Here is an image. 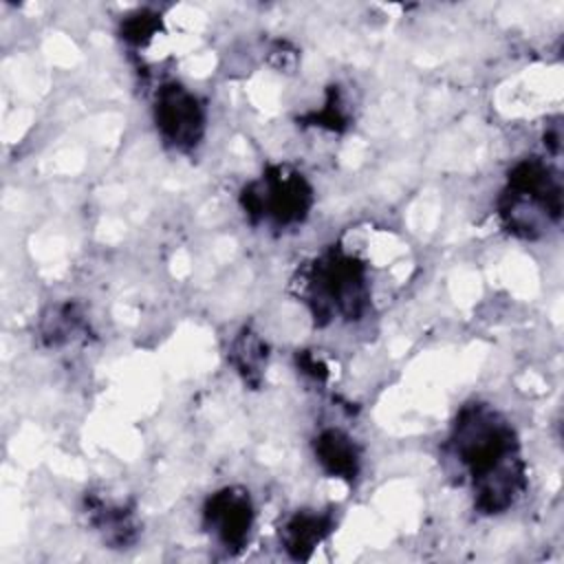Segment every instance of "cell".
<instances>
[{
    "label": "cell",
    "mask_w": 564,
    "mask_h": 564,
    "mask_svg": "<svg viewBox=\"0 0 564 564\" xmlns=\"http://www.w3.org/2000/svg\"><path fill=\"white\" fill-rule=\"evenodd\" d=\"M449 447L465 467L476 509L485 516L507 511L522 494L524 463L509 421L487 403L463 405L452 425Z\"/></svg>",
    "instance_id": "cell-1"
},
{
    "label": "cell",
    "mask_w": 564,
    "mask_h": 564,
    "mask_svg": "<svg viewBox=\"0 0 564 564\" xmlns=\"http://www.w3.org/2000/svg\"><path fill=\"white\" fill-rule=\"evenodd\" d=\"M302 295L319 326L335 317L361 319L370 304L368 269L357 256L330 247L308 264Z\"/></svg>",
    "instance_id": "cell-2"
},
{
    "label": "cell",
    "mask_w": 564,
    "mask_h": 564,
    "mask_svg": "<svg viewBox=\"0 0 564 564\" xmlns=\"http://www.w3.org/2000/svg\"><path fill=\"white\" fill-rule=\"evenodd\" d=\"M498 214L513 236L538 238L546 223L562 216L560 174L540 156L520 159L507 174V187L498 200Z\"/></svg>",
    "instance_id": "cell-3"
},
{
    "label": "cell",
    "mask_w": 564,
    "mask_h": 564,
    "mask_svg": "<svg viewBox=\"0 0 564 564\" xmlns=\"http://www.w3.org/2000/svg\"><path fill=\"white\" fill-rule=\"evenodd\" d=\"M240 205L251 223H271L286 229L300 225L313 207V187L289 165H269L264 174L247 183L240 192Z\"/></svg>",
    "instance_id": "cell-4"
},
{
    "label": "cell",
    "mask_w": 564,
    "mask_h": 564,
    "mask_svg": "<svg viewBox=\"0 0 564 564\" xmlns=\"http://www.w3.org/2000/svg\"><path fill=\"white\" fill-rule=\"evenodd\" d=\"M154 123L165 145L189 152L205 134V106L183 84L165 82L154 95Z\"/></svg>",
    "instance_id": "cell-5"
},
{
    "label": "cell",
    "mask_w": 564,
    "mask_h": 564,
    "mask_svg": "<svg viewBox=\"0 0 564 564\" xmlns=\"http://www.w3.org/2000/svg\"><path fill=\"white\" fill-rule=\"evenodd\" d=\"M253 520V502L249 491L242 487H223L205 500L203 524L207 533L229 553L247 546Z\"/></svg>",
    "instance_id": "cell-6"
},
{
    "label": "cell",
    "mask_w": 564,
    "mask_h": 564,
    "mask_svg": "<svg viewBox=\"0 0 564 564\" xmlns=\"http://www.w3.org/2000/svg\"><path fill=\"white\" fill-rule=\"evenodd\" d=\"M335 529V516L330 511L302 509L295 511L280 527V544L293 560H308L313 551Z\"/></svg>",
    "instance_id": "cell-7"
},
{
    "label": "cell",
    "mask_w": 564,
    "mask_h": 564,
    "mask_svg": "<svg viewBox=\"0 0 564 564\" xmlns=\"http://www.w3.org/2000/svg\"><path fill=\"white\" fill-rule=\"evenodd\" d=\"M313 454L322 471L330 478L352 482L361 469V452L344 430L326 427L313 441Z\"/></svg>",
    "instance_id": "cell-8"
},
{
    "label": "cell",
    "mask_w": 564,
    "mask_h": 564,
    "mask_svg": "<svg viewBox=\"0 0 564 564\" xmlns=\"http://www.w3.org/2000/svg\"><path fill=\"white\" fill-rule=\"evenodd\" d=\"M86 511L106 544L115 549H126L137 540L139 529L132 509L106 502L97 496H86Z\"/></svg>",
    "instance_id": "cell-9"
},
{
    "label": "cell",
    "mask_w": 564,
    "mask_h": 564,
    "mask_svg": "<svg viewBox=\"0 0 564 564\" xmlns=\"http://www.w3.org/2000/svg\"><path fill=\"white\" fill-rule=\"evenodd\" d=\"M231 364L236 368V372L242 377L245 383L249 386H258L262 375H264V368H267V359H269V350H267V344L264 339L245 328L231 344Z\"/></svg>",
    "instance_id": "cell-10"
},
{
    "label": "cell",
    "mask_w": 564,
    "mask_h": 564,
    "mask_svg": "<svg viewBox=\"0 0 564 564\" xmlns=\"http://www.w3.org/2000/svg\"><path fill=\"white\" fill-rule=\"evenodd\" d=\"M86 328L82 313L73 304L55 306L48 315L42 317L40 335L48 346H59L75 339Z\"/></svg>",
    "instance_id": "cell-11"
},
{
    "label": "cell",
    "mask_w": 564,
    "mask_h": 564,
    "mask_svg": "<svg viewBox=\"0 0 564 564\" xmlns=\"http://www.w3.org/2000/svg\"><path fill=\"white\" fill-rule=\"evenodd\" d=\"M161 29V18L148 9H139L123 18L121 37L132 46H145Z\"/></svg>",
    "instance_id": "cell-12"
},
{
    "label": "cell",
    "mask_w": 564,
    "mask_h": 564,
    "mask_svg": "<svg viewBox=\"0 0 564 564\" xmlns=\"http://www.w3.org/2000/svg\"><path fill=\"white\" fill-rule=\"evenodd\" d=\"M308 121L313 126H324L328 130H344L348 126V110L337 88H330L324 108L319 112H311Z\"/></svg>",
    "instance_id": "cell-13"
},
{
    "label": "cell",
    "mask_w": 564,
    "mask_h": 564,
    "mask_svg": "<svg viewBox=\"0 0 564 564\" xmlns=\"http://www.w3.org/2000/svg\"><path fill=\"white\" fill-rule=\"evenodd\" d=\"M297 368H300L304 375L313 377V379H324V377L328 375L326 366H324L315 355H311V352L297 355Z\"/></svg>",
    "instance_id": "cell-14"
}]
</instances>
